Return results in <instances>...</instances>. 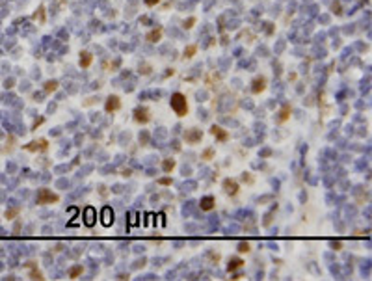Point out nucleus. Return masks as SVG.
Returning a JSON list of instances; mask_svg holds the SVG:
<instances>
[{
  "instance_id": "obj_1",
  "label": "nucleus",
  "mask_w": 372,
  "mask_h": 281,
  "mask_svg": "<svg viewBox=\"0 0 372 281\" xmlns=\"http://www.w3.org/2000/svg\"><path fill=\"white\" fill-rule=\"evenodd\" d=\"M170 104H171L173 112L179 118H182V116L188 114V102H186V97L182 93H173L171 99H170Z\"/></svg>"
},
{
  "instance_id": "obj_2",
  "label": "nucleus",
  "mask_w": 372,
  "mask_h": 281,
  "mask_svg": "<svg viewBox=\"0 0 372 281\" xmlns=\"http://www.w3.org/2000/svg\"><path fill=\"white\" fill-rule=\"evenodd\" d=\"M58 201H60V196L58 194H52L47 188H41L37 192V203H41V205H45V203H58Z\"/></svg>"
},
{
  "instance_id": "obj_3",
  "label": "nucleus",
  "mask_w": 372,
  "mask_h": 281,
  "mask_svg": "<svg viewBox=\"0 0 372 281\" xmlns=\"http://www.w3.org/2000/svg\"><path fill=\"white\" fill-rule=\"evenodd\" d=\"M134 119H136L138 123H149V121H151L149 110H147V108H136V110H134Z\"/></svg>"
},
{
  "instance_id": "obj_4",
  "label": "nucleus",
  "mask_w": 372,
  "mask_h": 281,
  "mask_svg": "<svg viewBox=\"0 0 372 281\" xmlns=\"http://www.w3.org/2000/svg\"><path fill=\"white\" fill-rule=\"evenodd\" d=\"M106 112H116V110H119L121 108V101H119V97H116V95H112V97H108V101H106Z\"/></svg>"
},
{
  "instance_id": "obj_5",
  "label": "nucleus",
  "mask_w": 372,
  "mask_h": 281,
  "mask_svg": "<svg viewBox=\"0 0 372 281\" xmlns=\"http://www.w3.org/2000/svg\"><path fill=\"white\" fill-rule=\"evenodd\" d=\"M214 197L212 196H205L203 199H201V203H199V207H201V210H212L214 209Z\"/></svg>"
},
{
  "instance_id": "obj_6",
  "label": "nucleus",
  "mask_w": 372,
  "mask_h": 281,
  "mask_svg": "<svg viewBox=\"0 0 372 281\" xmlns=\"http://www.w3.org/2000/svg\"><path fill=\"white\" fill-rule=\"evenodd\" d=\"M210 132L214 134V136H216V138H218L220 142H227V140H229V134H227V132H225V130H223L222 127H216V125H214V127L210 129Z\"/></svg>"
},
{
  "instance_id": "obj_7",
  "label": "nucleus",
  "mask_w": 372,
  "mask_h": 281,
  "mask_svg": "<svg viewBox=\"0 0 372 281\" xmlns=\"http://www.w3.org/2000/svg\"><path fill=\"white\" fill-rule=\"evenodd\" d=\"M201 136H203V134H201L199 130H194V129H192V130H186V132H184V138H186V140H188L190 143H195V142H199V140H201Z\"/></svg>"
},
{
  "instance_id": "obj_8",
  "label": "nucleus",
  "mask_w": 372,
  "mask_h": 281,
  "mask_svg": "<svg viewBox=\"0 0 372 281\" xmlns=\"http://www.w3.org/2000/svg\"><path fill=\"white\" fill-rule=\"evenodd\" d=\"M223 186H225V192H227L229 196H235V194L238 192V184H236L235 181H231V179L223 181Z\"/></svg>"
},
{
  "instance_id": "obj_9",
  "label": "nucleus",
  "mask_w": 372,
  "mask_h": 281,
  "mask_svg": "<svg viewBox=\"0 0 372 281\" xmlns=\"http://www.w3.org/2000/svg\"><path fill=\"white\" fill-rule=\"evenodd\" d=\"M145 37H147V41H151V43H156L158 39L162 37V28H156V30H151V32H149V34H147Z\"/></svg>"
},
{
  "instance_id": "obj_10",
  "label": "nucleus",
  "mask_w": 372,
  "mask_h": 281,
  "mask_svg": "<svg viewBox=\"0 0 372 281\" xmlns=\"http://www.w3.org/2000/svg\"><path fill=\"white\" fill-rule=\"evenodd\" d=\"M112 221H114V212L106 207V209L102 210V223H104V225H110Z\"/></svg>"
},
{
  "instance_id": "obj_11",
  "label": "nucleus",
  "mask_w": 372,
  "mask_h": 281,
  "mask_svg": "<svg viewBox=\"0 0 372 281\" xmlns=\"http://www.w3.org/2000/svg\"><path fill=\"white\" fill-rule=\"evenodd\" d=\"M264 88H266V80L264 78H257L255 82H253V88H251V91L253 93H260Z\"/></svg>"
},
{
  "instance_id": "obj_12",
  "label": "nucleus",
  "mask_w": 372,
  "mask_h": 281,
  "mask_svg": "<svg viewBox=\"0 0 372 281\" xmlns=\"http://www.w3.org/2000/svg\"><path fill=\"white\" fill-rule=\"evenodd\" d=\"M91 62H93V56H91L89 52H82V54H80V65H82V67H89Z\"/></svg>"
},
{
  "instance_id": "obj_13",
  "label": "nucleus",
  "mask_w": 372,
  "mask_h": 281,
  "mask_svg": "<svg viewBox=\"0 0 372 281\" xmlns=\"http://www.w3.org/2000/svg\"><path fill=\"white\" fill-rule=\"evenodd\" d=\"M34 143H35V145H26V149H28V151H37V149H43V151H45V149L48 147L47 140H39V142H34Z\"/></svg>"
},
{
  "instance_id": "obj_14",
  "label": "nucleus",
  "mask_w": 372,
  "mask_h": 281,
  "mask_svg": "<svg viewBox=\"0 0 372 281\" xmlns=\"http://www.w3.org/2000/svg\"><path fill=\"white\" fill-rule=\"evenodd\" d=\"M288 114H290V104H285L283 108H281V116H279V123H285L287 119H288Z\"/></svg>"
},
{
  "instance_id": "obj_15",
  "label": "nucleus",
  "mask_w": 372,
  "mask_h": 281,
  "mask_svg": "<svg viewBox=\"0 0 372 281\" xmlns=\"http://www.w3.org/2000/svg\"><path fill=\"white\" fill-rule=\"evenodd\" d=\"M242 264H244V262H242L240 259H231V261H229V266H227V268H229V272H235V270L242 268Z\"/></svg>"
},
{
  "instance_id": "obj_16",
  "label": "nucleus",
  "mask_w": 372,
  "mask_h": 281,
  "mask_svg": "<svg viewBox=\"0 0 372 281\" xmlns=\"http://www.w3.org/2000/svg\"><path fill=\"white\" fill-rule=\"evenodd\" d=\"M80 274H82V266H80V264H76V266H73V268L69 270V277H71V279L78 277Z\"/></svg>"
},
{
  "instance_id": "obj_17",
  "label": "nucleus",
  "mask_w": 372,
  "mask_h": 281,
  "mask_svg": "<svg viewBox=\"0 0 372 281\" xmlns=\"http://www.w3.org/2000/svg\"><path fill=\"white\" fill-rule=\"evenodd\" d=\"M195 50H197V47H195V45H190V47H186L184 56H186V58H192V56L195 54Z\"/></svg>"
},
{
  "instance_id": "obj_18",
  "label": "nucleus",
  "mask_w": 372,
  "mask_h": 281,
  "mask_svg": "<svg viewBox=\"0 0 372 281\" xmlns=\"http://www.w3.org/2000/svg\"><path fill=\"white\" fill-rule=\"evenodd\" d=\"M93 214H95L93 209H88V210H86V223H88V225H93Z\"/></svg>"
},
{
  "instance_id": "obj_19",
  "label": "nucleus",
  "mask_w": 372,
  "mask_h": 281,
  "mask_svg": "<svg viewBox=\"0 0 372 281\" xmlns=\"http://www.w3.org/2000/svg\"><path fill=\"white\" fill-rule=\"evenodd\" d=\"M162 167H164V171H171L173 167H175V162H173V160H164Z\"/></svg>"
},
{
  "instance_id": "obj_20",
  "label": "nucleus",
  "mask_w": 372,
  "mask_h": 281,
  "mask_svg": "<svg viewBox=\"0 0 372 281\" xmlns=\"http://www.w3.org/2000/svg\"><path fill=\"white\" fill-rule=\"evenodd\" d=\"M56 88H58V84L56 82H47V86H45V91H56Z\"/></svg>"
},
{
  "instance_id": "obj_21",
  "label": "nucleus",
  "mask_w": 372,
  "mask_h": 281,
  "mask_svg": "<svg viewBox=\"0 0 372 281\" xmlns=\"http://www.w3.org/2000/svg\"><path fill=\"white\" fill-rule=\"evenodd\" d=\"M238 251H240V253H247V251H249V244H247V242L238 244Z\"/></svg>"
},
{
  "instance_id": "obj_22",
  "label": "nucleus",
  "mask_w": 372,
  "mask_h": 281,
  "mask_svg": "<svg viewBox=\"0 0 372 281\" xmlns=\"http://www.w3.org/2000/svg\"><path fill=\"white\" fill-rule=\"evenodd\" d=\"M210 156H212V149H206V151L203 153V158H206V160H208Z\"/></svg>"
},
{
  "instance_id": "obj_23",
  "label": "nucleus",
  "mask_w": 372,
  "mask_h": 281,
  "mask_svg": "<svg viewBox=\"0 0 372 281\" xmlns=\"http://www.w3.org/2000/svg\"><path fill=\"white\" fill-rule=\"evenodd\" d=\"M158 2H160V0H145L147 6H154V4H158Z\"/></svg>"
},
{
  "instance_id": "obj_24",
  "label": "nucleus",
  "mask_w": 372,
  "mask_h": 281,
  "mask_svg": "<svg viewBox=\"0 0 372 281\" xmlns=\"http://www.w3.org/2000/svg\"><path fill=\"white\" fill-rule=\"evenodd\" d=\"M158 183H160V184H171V179H160Z\"/></svg>"
},
{
  "instance_id": "obj_25",
  "label": "nucleus",
  "mask_w": 372,
  "mask_h": 281,
  "mask_svg": "<svg viewBox=\"0 0 372 281\" xmlns=\"http://www.w3.org/2000/svg\"><path fill=\"white\" fill-rule=\"evenodd\" d=\"M194 23H195V19H194V17H192V19H190V21H188V23H186V24H184V26H186V28H190V26H194Z\"/></svg>"
}]
</instances>
